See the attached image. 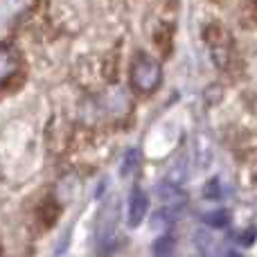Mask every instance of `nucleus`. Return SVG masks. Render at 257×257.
<instances>
[{
  "mask_svg": "<svg viewBox=\"0 0 257 257\" xmlns=\"http://www.w3.org/2000/svg\"><path fill=\"white\" fill-rule=\"evenodd\" d=\"M128 79H131V86L136 93L151 95L160 86L163 68L149 54H136V59L131 63V70H128Z\"/></svg>",
  "mask_w": 257,
  "mask_h": 257,
  "instance_id": "nucleus-1",
  "label": "nucleus"
},
{
  "mask_svg": "<svg viewBox=\"0 0 257 257\" xmlns=\"http://www.w3.org/2000/svg\"><path fill=\"white\" fill-rule=\"evenodd\" d=\"M117 223H120V201L115 196L104 203L97 219V241L99 244H111L117 235Z\"/></svg>",
  "mask_w": 257,
  "mask_h": 257,
  "instance_id": "nucleus-2",
  "label": "nucleus"
},
{
  "mask_svg": "<svg viewBox=\"0 0 257 257\" xmlns=\"http://www.w3.org/2000/svg\"><path fill=\"white\" fill-rule=\"evenodd\" d=\"M147 212H149V199L142 190H133L126 201V223L131 228H138L145 221Z\"/></svg>",
  "mask_w": 257,
  "mask_h": 257,
  "instance_id": "nucleus-3",
  "label": "nucleus"
},
{
  "mask_svg": "<svg viewBox=\"0 0 257 257\" xmlns=\"http://www.w3.org/2000/svg\"><path fill=\"white\" fill-rule=\"evenodd\" d=\"M21 68V54H18L16 48L12 45H3V52H0V79L3 84H7L14 75Z\"/></svg>",
  "mask_w": 257,
  "mask_h": 257,
  "instance_id": "nucleus-4",
  "label": "nucleus"
},
{
  "mask_svg": "<svg viewBox=\"0 0 257 257\" xmlns=\"http://www.w3.org/2000/svg\"><path fill=\"white\" fill-rule=\"evenodd\" d=\"M203 221L208 223V226H212V228H223V226H228V221H230V217H228V212H226V210H214V212L205 214V217H203Z\"/></svg>",
  "mask_w": 257,
  "mask_h": 257,
  "instance_id": "nucleus-5",
  "label": "nucleus"
},
{
  "mask_svg": "<svg viewBox=\"0 0 257 257\" xmlns=\"http://www.w3.org/2000/svg\"><path fill=\"white\" fill-rule=\"evenodd\" d=\"M138 167H140V156H138L136 149H131L122 160V176H131Z\"/></svg>",
  "mask_w": 257,
  "mask_h": 257,
  "instance_id": "nucleus-6",
  "label": "nucleus"
},
{
  "mask_svg": "<svg viewBox=\"0 0 257 257\" xmlns=\"http://www.w3.org/2000/svg\"><path fill=\"white\" fill-rule=\"evenodd\" d=\"M172 246H174V239H172L169 235H165V237H160V239L156 241L154 253H156V255H167L169 250H172Z\"/></svg>",
  "mask_w": 257,
  "mask_h": 257,
  "instance_id": "nucleus-7",
  "label": "nucleus"
}]
</instances>
